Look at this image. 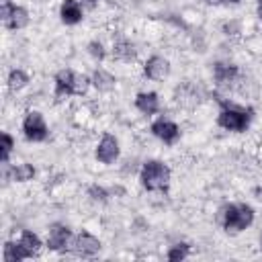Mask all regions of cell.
<instances>
[{
	"instance_id": "30",
	"label": "cell",
	"mask_w": 262,
	"mask_h": 262,
	"mask_svg": "<svg viewBox=\"0 0 262 262\" xmlns=\"http://www.w3.org/2000/svg\"><path fill=\"white\" fill-rule=\"evenodd\" d=\"M258 2H262V0H258Z\"/></svg>"
},
{
	"instance_id": "1",
	"label": "cell",
	"mask_w": 262,
	"mask_h": 262,
	"mask_svg": "<svg viewBox=\"0 0 262 262\" xmlns=\"http://www.w3.org/2000/svg\"><path fill=\"white\" fill-rule=\"evenodd\" d=\"M170 182V168L162 162H147L141 168V184L147 190H166Z\"/></svg>"
},
{
	"instance_id": "23",
	"label": "cell",
	"mask_w": 262,
	"mask_h": 262,
	"mask_svg": "<svg viewBox=\"0 0 262 262\" xmlns=\"http://www.w3.org/2000/svg\"><path fill=\"white\" fill-rule=\"evenodd\" d=\"M88 49H90V55H92V57H96V59H102V57H104V49H102L100 43L92 41V43L88 45Z\"/></svg>"
},
{
	"instance_id": "4",
	"label": "cell",
	"mask_w": 262,
	"mask_h": 262,
	"mask_svg": "<svg viewBox=\"0 0 262 262\" xmlns=\"http://www.w3.org/2000/svg\"><path fill=\"white\" fill-rule=\"evenodd\" d=\"M23 131H25V137L29 141H43L47 137V125L41 117V113L33 111L25 117V123H23Z\"/></svg>"
},
{
	"instance_id": "6",
	"label": "cell",
	"mask_w": 262,
	"mask_h": 262,
	"mask_svg": "<svg viewBox=\"0 0 262 262\" xmlns=\"http://www.w3.org/2000/svg\"><path fill=\"white\" fill-rule=\"evenodd\" d=\"M119 158V143L113 135H104L96 147V160L102 164H113Z\"/></svg>"
},
{
	"instance_id": "25",
	"label": "cell",
	"mask_w": 262,
	"mask_h": 262,
	"mask_svg": "<svg viewBox=\"0 0 262 262\" xmlns=\"http://www.w3.org/2000/svg\"><path fill=\"white\" fill-rule=\"evenodd\" d=\"M12 8H14V4H10V2H4V4H2V20H4V23L10 18Z\"/></svg>"
},
{
	"instance_id": "9",
	"label": "cell",
	"mask_w": 262,
	"mask_h": 262,
	"mask_svg": "<svg viewBox=\"0 0 262 262\" xmlns=\"http://www.w3.org/2000/svg\"><path fill=\"white\" fill-rule=\"evenodd\" d=\"M74 250H76V254H80V256H94V254L100 250V242H98L94 235L82 231V233L76 237V242H74Z\"/></svg>"
},
{
	"instance_id": "20",
	"label": "cell",
	"mask_w": 262,
	"mask_h": 262,
	"mask_svg": "<svg viewBox=\"0 0 262 262\" xmlns=\"http://www.w3.org/2000/svg\"><path fill=\"white\" fill-rule=\"evenodd\" d=\"M31 254H37V250H39V246H41V242H39V237L33 233V231H23V235H20V239H18Z\"/></svg>"
},
{
	"instance_id": "13",
	"label": "cell",
	"mask_w": 262,
	"mask_h": 262,
	"mask_svg": "<svg viewBox=\"0 0 262 262\" xmlns=\"http://www.w3.org/2000/svg\"><path fill=\"white\" fill-rule=\"evenodd\" d=\"M33 254L20 244V242H16V244H12V242H8L6 246H4V260L6 262H18V260H25V258H31Z\"/></svg>"
},
{
	"instance_id": "5",
	"label": "cell",
	"mask_w": 262,
	"mask_h": 262,
	"mask_svg": "<svg viewBox=\"0 0 262 262\" xmlns=\"http://www.w3.org/2000/svg\"><path fill=\"white\" fill-rule=\"evenodd\" d=\"M70 94H76V74L72 70H61L55 76V96L61 100Z\"/></svg>"
},
{
	"instance_id": "24",
	"label": "cell",
	"mask_w": 262,
	"mask_h": 262,
	"mask_svg": "<svg viewBox=\"0 0 262 262\" xmlns=\"http://www.w3.org/2000/svg\"><path fill=\"white\" fill-rule=\"evenodd\" d=\"M88 78L86 76H76V94H84L88 88Z\"/></svg>"
},
{
	"instance_id": "10",
	"label": "cell",
	"mask_w": 262,
	"mask_h": 262,
	"mask_svg": "<svg viewBox=\"0 0 262 262\" xmlns=\"http://www.w3.org/2000/svg\"><path fill=\"white\" fill-rule=\"evenodd\" d=\"M68 242H70V229L63 227V225H53L51 231H49L47 246H49L51 250L59 252V250H63V248L68 246Z\"/></svg>"
},
{
	"instance_id": "19",
	"label": "cell",
	"mask_w": 262,
	"mask_h": 262,
	"mask_svg": "<svg viewBox=\"0 0 262 262\" xmlns=\"http://www.w3.org/2000/svg\"><path fill=\"white\" fill-rule=\"evenodd\" d=\"M27 82H29V78H27V74H25L23 70H12L10 76H8V86H10V90H20Z\"/></svg>"
},
{
	"instance_id": "18",
	"label": "cell",
	"mask_w": 262,
	"mask_h": 262,
	"mask_svg": "<svg viewBox=\"0 0 262 262\" xmlns=\"http://www.w3.org/2000/svg\"><path fill=\"white\" fill-rule=\"evenodd\" d=\"M10 176H12L14 180H18V182L31 180V178L35 176V168H33L31 164H18V166H14V168H12Z\"/></svg>"
},
{
	"instance_id": "11",
	"label": "cell",
	"mask_w": 262,
	"mask_h": 262,
	"mask_svg": "<svg viewBox=\"0 0 262 262\" xmlns=\"http://www.w3.org/2000/svg\"><path fill=\"white\" fill-rule=\"evenodd\" d=\"M135 106H137L141 113H145V115H154V113H158V108H160L158 94H156V92H141V94H137V98H135Z\"/></svg>"
},
{
	"instance_id": "17",
	"label": "cell",
	"mask_w": 262,
	"mask_h": 262,
	"mask_svg": "<svg viewBox=\"0 0 262 262\" xmlns=\"http://www.w3.org/2000/svg\"><path fill=\"white\" fill-rule=\"evenodd\" d=\"M115 57H119V59H133V55H135V47L129 43V41H125V39H119L117 43H115Z\"/></svg>"
},
{
	"instance_id": "15",
	"label": "cell",
	"mask_w": 262,
	"mask_h": 262,
	"mask_svg": "<svg viewBox=\"0 0 262 262\" xmlns=\"http://www.w3.org/2000/svg\"><path fill=\"white\" fill-rule=\"evenodd\" d=\"M92 82H94V86H96L98 90H102V92H106V90H111V88L115 86V78H113L108 72H104V70H96L94 76H92Z\"/></svg>"
},
{
	"instance_id": "3",
	"label": "cell",
	"mask_w": 262,
	"mask_h": 262,
	"mask_svg": "<svg viewBox=\"0 0 262 262\" xmlns=\"http://www.w3.org/2000/svg\"><path fill=\"white\" fill-rule=\"evenodd\" d=\"M250 123V111H239V108H233V106H225L221 113H219V125L223 129H229V131H244Z\"/></svg>"
},
{
	"instance_id": "12",
	"label": "cell",
	"mask_w": 262,
	"mask_h": 262,
	"mask_svg": "<svg viewBox=\"0 0 262 262\" xmlns=\"http://www.w3.org/2000/svg\"><path fill=\"white\" fill-rule=\"evenodd\" d=\"M61 20L66 25H76L82 20V8L78 0H63L61 4Z\"/></svg>"
},
{
	"instance_id": "8",
	"label": "cell",
	"mask_w": 262,
	"mask_h": 262,
	"mask_svg": "<svg viewBox=\"0 0 262 262\" xmlns=\"http://www.w3.org/2000/svg\"><path fill=\"white\" fill-rule=\"evenodd\" d=\"M143 72H145V76L151 78V80H164V78L168 76V72H170V63H168L164 57L154 55V57H149V59L145 61Z\"/></svg>"
},
{
	"instance_id": "29",
	"label": "cell",
	"mask_w": 262,
	"mask_h": 262,
	"mask_svg": "<svg viewBox=\"0 0 262 262\" xmlns=\"http://www.w3.org/2000/svg\"><path fill=\"white\" fill-rule=\"evenodd\" d=\"M225 2H239V0H225Z\"/></svg>"
},
{
	"instance_id": "26",
	"label": "cell",
	"mask_w": 262,
	"mask_h": 262,
	"mask_svg": "<svg viewBox=\"0 0 262 262\" xmlns=\"http://www.w3.org/2000/svg\"><path fill=\"white\" fill-rule=\"evenodd\" d=\"M90 194H94V199H100V201H104V190L102 188H90Z\"/></svg>"
},
{
	"instance_id": "27",
	"label": "cell",
	"mask_w": 262,
	"mask_h": 262,
	"mask_svg": "<svg viewBox=\"0 0 262 262\" xmlns=\"http://www.w3.org/2000/svg\"><path fill=\"white\" fill-rule=\"evenodd\" d=\"M258 16L262 18V2H258Z\"/></svg>"
},
{
	"instance_id": "22",
	"label": "cell",
	"mask_w": 262,
	"mask_h": 262,
	"mask_svg": "<svg viewBox=\"0 0 262 262\" xmlns=\"http://www.w3.org/2000/svg\"><path fill=\"white\" fill-rule=\"evenodd\" d=\"M10 149H12V137H10L8 133H2V162H4V164L8 162Z\"/></svg>"
},
{
	"instance_id": "2",
	"label": "cell",
	"mask_w": 262,
	"mask_h": 262,
	"mask_svg": "<svg viewBox=\"0 0 262 262\" xmlns=\"http://www.w3.org/2000/svg\"><path fill=\"white\" fill-rule=\"evenodd\" d=\"M254 221V211L250 205H227L221 211V223L227 231H242Z\"/></svg>"
},
{
	"instance_id": "14",
	"label": "cell",
	"mask_w": 262,
	"mask_h": 262,
	"mask_svg": "<svg viewBox=\"0 0 262 262\" xmlns=\"http://www.w3.org/2000/svg\"><path fill=\"white\" fill-rule=\"evenodd\" d=\"M27 23H29V14H27V10L20 8V6H14L12 12H10V18L6 20V25H8L10 29H23Z\"/></svg>"
},
{
	"instance_id": "7",
	"label": "cell",
	"mask_w": 262,
	"mask_h": 262,
	"mask_svg": "<svg viewBox=\"0 0 262 262\" xmlns=\"http://www.w3.org/2000/svg\"><path fill=\"white\" fill-rule=\"evenodd\" d=\"M151 131H154V135L160 137L164 143H174V141L178 139V135H180L178 127H176L172 121H166V119L156 121V123L151 125Z\"/></svg>"
},
{
	"instance_id": "21",
	"label": "cell",
	"mask_w": 262,
	"mask_h": 262,
	"mask_svg": "<svg viewBox=\"0 0 262 262\" xmlns=\"http://www.w3.org/2000/svg\"><path fill=\"white\" fill-rule=\"evenodd\" d=\"M188 246L186 244H176V246H172L170 250H168V260H172V262H176V260H184L186 256H188Z\"/></svg>"
},
{
	"instance_id": "16",
	"label": "cell",
	"mask_w": 262,
	"mask_h": 262,
	"mask_svg": "<svg viewBox=\"0 0 262 262\" xmlns=\"http://www.w3.org/2000/svg\"><path fill=\"white\" fill-rule=\"evenodd\" d=\"M235 74H237L235 66H229V63H217L215 66V78H217L219 84H225V82L233 80Z\"/></svg>"
},
{
	"instance_id": "28",
	"label": "cell",
	"mask_w": 262,
	"mask_h": 262,
	"mask_svg": "<svg viewBox=\"0 0 262 262\" xmlns=\"http://www.w3.org/2000/svg\"><path fill=\"white\" fill-rule=\"evenodd\" d=\"M205 2H207V4H219L221 0H205Z\"/></svg>"
}]
</instances>
